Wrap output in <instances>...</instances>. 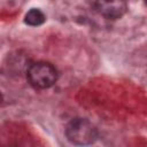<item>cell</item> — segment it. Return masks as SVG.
<instances>
[{
	"instance_id": "1",
	"label": "cell",
	"mask_w": 147,
	"mask_h": 147,
	"mask_svg": "<svg viewBox=\"0 0 147 147\" xmlns=\"http://www.w3.org/2000/svg\"><path fill=\"white\" fill-rule=\"evenodd\" d=\"M67 139L76 146H88L98 139L96 127L86 118H72L65 126Z\"/></svg>"
},
{
	"instance_id": "2",
	"label": "cell",
	"mask_w": 147,
	"mask_h": 147,
	"mask_svg": "<svg viewBox=\"0 0 147 147\" xmlns=\"http://www.w3.org/2000/svg\"><path fill=\"white\" fill-rule=\"evenodd\" d=\"M26 77L36 88L45 90L52 87L57 80V70L48 62H37L29 67Z\"/></svg>"
},
{
	"instance_id": "3",
	"label": "cell",
	"mask_w": 147,
	"mask_h": 147,
	"mask_svg": "<svg viewBox=\"0 0 147 147\" xmlns=\"http://www.w3.org/2000/svg\"><path fill=\"white\" fill-rule=\"evenodd\" d=\"M93 6L100 15L108 20H117L122 17L127 9L124 1H98L94 2Z\"/></svg>"
},
{
	"instance_id": "4",
	"label": "cell",
	"mask_w": 147,
	"mask_h": 147,
	"mask_svg": "<svg viewBox=\"0 0 147 147\" xmlns=\"http://www.w3.org/2000/svg\"><path fill=\"white\" fill-rule=\"evenodd\" d=\"M46 17L44 15V13L40 10V9H37V8H32L30 9L26 14H25V17H24V22L31 26H38V25H41L44 22H45Z\"/></svg>"
},
{
	"instance_id": "5",
	"label": "cell",
	"mask_w": 147,
	"mask_h": 147,
	"mask_svg": "<svg viewBox=\"0 0 147 147\" xmlns=\"http://www.w3.org/2000/svg\"><path fill=\"white\" fill-rule=\"evenodd\" d=\"M1 102H2V95H1V93H0V105H1Z\"/></svg>"
}]
</instances>
